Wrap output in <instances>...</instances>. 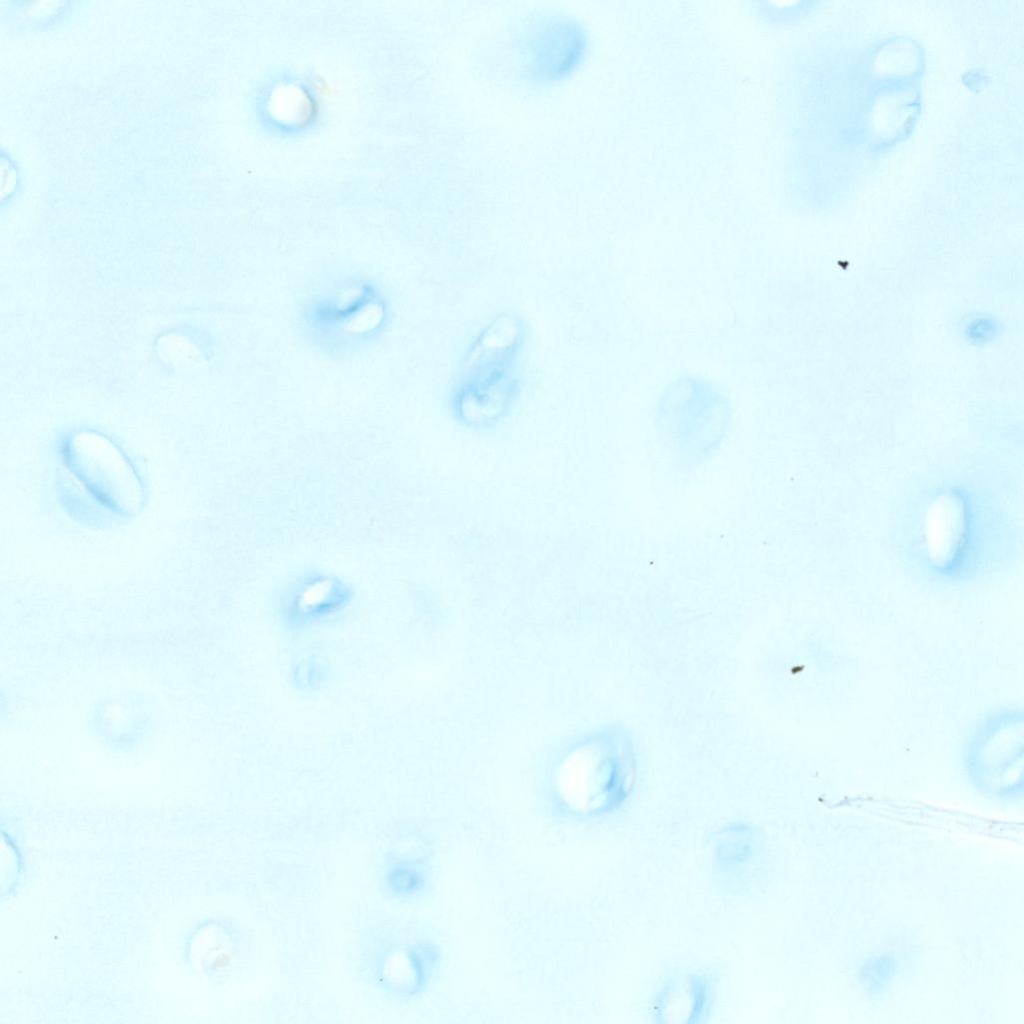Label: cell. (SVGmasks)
Wrapping results in <instances>:
<instances>
[{"mask_svg": "<svg viewBox=\"0 0 1024 1024\" xmlns=\"http://www.w3.org/2000/svg\"><path fill=\"white\" fill-rule=\"evenodd\" d=\"M526 325L503 313L479 334L469 349L463 370L450 395V410L463 426L488 430L509 414L520 393L517 362Z\"/></svg>", "mask_w": 1024, "mask_h": 1024, "instance_id": "obj_1", "label": "cell"}, {"mask_svg": "<svg viewBox=\"0 0 1024 1024\" xmlns=\"http://www.w3.org/2000/svg\"><path fill=\"white\" fill-rule=\"evenodd\" d=\"M1024 721L1022 709L1006 707L987 714L963 747L962 765L982 794L1016 801L1023 792Z\"/></svg>", "mask_w": 1024, "mask_h": 1024, "instance_id": "obj_2", "label": "cell"}, {"mask_svg": "<svg viewBox=\"0 0 1024 1024\" xmlns=\"http://www.w3.org/2000/svg\"><path fill=\"white\" fill-rule=\"evenodd\" d=\"M728 407L726 396L706 379L682 377L663 393L659 417L673 433L717 435L726 425Z\"/></svg>", "mask_w": 1024, "mask_h": 1024, "instance_id": "obj_3", "label": "cell"}, {"mask_svg": "<svg viewBox=\"0 0 1024 1024\" xmlns=\"http://www.w3.org/2000/svg\"><path fill=\"white\" fill-rule=\"evenodd\" d=\"M351 597L341 579L321 573H306L290 583L284 592V607L292 618L317 620L344 607Z\"/></svg>", "mask_w": 1024, "mask_h": 1024, "instance_id": "obj_4", "label": "cell"}, {"mask_svg": "<svg viewBox=\"0 0 1024 1024\" xmlns=\"http://www.w3.org/2000/svg\"><path fill=\"white\" fill-rule=\"evenodd\" d=\"M303 90L304 89L301 86L288 84L284 85V87L280 86L278 89H276V96L272 93L269 95V103L277 104L275 106L270 107L278 108V115H280L285 110L284 116L289 117V119H292L293 126L296 123L301 125L297 117H299L300 121L304 116L308 118V112L310 111L312 106L308 99V94L304 93Z\"/></svg>", "mask_w": 1024, "mask_h": 1024, "instance_id": "obj_5", "label": "cell"}]
</instances>
